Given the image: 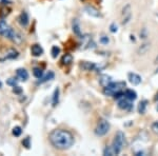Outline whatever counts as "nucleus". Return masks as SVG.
I'll list each match as a JSON object with an SVG mask.
<instances>
[{"instance_id":"nucleus-1","label":"nucleus","mask_w":158,"mask_h":156,"mask_svg":"<svg viewBox=\"0 0 158 156\" xmlns=\"http://www.w3.org/2000/svg\"><path fill=\"white\" fill-rule=\"evenodd\" d=\"M49 139L52 146L59 150H68L74 144L75 141L72 133L63 129H57V130L52 131Z\"/></svg>"},{"instance_id":"nucleus-2","label":"nucleus","mask_w":158,"mask_h":156,"mask_svg":"<svg viewBox=\"0 0 158 156\" xmlns=\"http://www.w3.org/2000/svg\"><path fill=\"white\" fill-rule=\"evenodd\" d=\"M124 144H126V136H124V133L121 132V131H118V132L116 133V135H115L112 146H111L113 151H114L115 155H118L119 153L121 152Z\"/></svg>"},{"instance_id":"nucleus-3","label":"nucleus","mask_w":158,"mask_h":156,"mask_svg":"<svg viewBox=\"0 0 158 156\" xmlns=\"http://www.w3.org/2000/svg\"><path fill=\"white\" fill-rule=\"evenodd\" d=\"M126 88V82H111L108 86L103 88V94L106 96H113L115 93L120 92Z\"/></svg>"},{"instance_id":"nucleus-4","label":"nucleus","mask_w":158,"mask_h":156,"mask_svg":"<svg viewBox=\"0 0 158 156\" xmlns=\"http://www.w3.org/2000/svg\"><path fill=\"white\" fill-rule=\"evenodd\" d=\"M109 130H110V124L108 120L100 119L96 126V129H95V134L97 136H104L109 132Z\"/></svg>"},{"instance_id":"nucleus-5","label":"nucleus","mask_w":158,"mask_h":156,"mask_svg":"<svg viewBox=\"0 0 158 156\" xmlns=\"http://www.w3.org/2000/svg\"><path fill=\"white\" fill-rule=\"evenodd\" d=\"M15 31H13L12 29L10 28L8 23H6L4 20H0V35L3 37H6V38H10L12 40V38L15 35Z\"/></svg>"},{"instance_id":"nucleus-6","label":"nucleus","mask_w":158,"mask_h":156,"mask_svg":"<svg viewBox=\"0 0 158 156\" xmlns=\"http://www.w3.org/2000/svg\"><path fill=\"white\" fill-rule=\"evenodd\" d=\"M131 18H132V8H131V4H126L121 11V23L123 25L128 24Z\"/></svg>"},{"instance_id":"nucleus-7","label":"nucleus","mask_w":158,"mask_h":156,"mask_svg":"<svg viewBox=\"0 0 158 156\" xmlns=\"http://www.w3.org/2000/svg\"><path fill=\"white\" fill-rule=\"evenodd\" d=\"M103 66H99L98 64L94 63V62H89V61H82L80 63V69L83 71H100Z\"/></svg>"},{"instance_id":"nucleus-8","label":"nucleus","mask_w":158,"mask_h":156,"mask_svg":"<svg viewBox=\"0 0 158 156\" xmlns=\"http://www.w3.org/2000/svg\"><path fill=\"white\" fill-rule=\"evenodd\" d=\"M118 107L121 110H124V111H131L133 108V104H132V101L129 100L128 98L126 97H121V99L118 100Z\"/></svg>"},{"instance_id":"nucleus-9","label":"nucleus","mask_w":158,"mask_h":156,"mask_svg":"<svg viewBox=\"0 0 158 156\" xmlns=\"http://www.w3.org/2000/svg\"><path fill=\"white\" fill-rule=\"evenodd\" d=\"M84 11H86V13L88 15H90V16H92V17H95V18L101 17V13L99 12L98 8H94V6H92V5L86 6V8H84Z\"/></svg>"},{"instance_id":"nucleus-10","label":"nucleus","mask_w":158,"mask_h":156,"mask_svg":"<svg viewBox=\"0 0 158 156\" xmlns=\"http://www.w3.org/2000/svg\"><path fill=\"white\" fill-rule=\"evenodd\" d=\"M128 79L133 86H138V84L141 83V77L139 76L136 73H129L128 74Z\"/></svg>"},{"instance_id":"nucleus-11","label":"nucleus","mask_w":158,"mask_h":156,"mask_svg":"<svg viewBox=\"0 0 158 156\" xmlns=\"http://www.w3.org/2000/svg\"><path fill=\"white\" fill-rule=\"evenodd\" d=\"M31 53H32L33 56L35 57H39L43 54V49L41 48L40 44H33L32 48H31Z\"/></svg>"},{"instance_id":"nucleus-12","label":"nucleus","mask_w":158,"mask_h":156,"mask_svg":"<svg viewBox=\"0 0 158 156\" xmlns=\"http://www.w3.org/2000/svg\"><path fill=\"white\" fill-rule=\"evenodd\" d=\"M113 80H112V77L111 76H109V75H101L99 78V82H100V84H101L103 88H106V86H108L109 84L112 82Z\"/></svg>"},{"instance_id":"nucleus-13","label":"nucleus","mask_w":158,"mask_h":156,"mask_svg":"<svg viewBox=\"0 0 158 156\" xmlns=\"http://www.w3.org/2000/svg\"><path fill=\"white\" fill-rule=\"evenodd\" d=\"M18 21H19V23L21 24L22 26H26V25H28L29 21H30L28 13H26V12H22L21 14H20V16L18 17Z\"/></svg>"},{"instance_id":"nucleus-14","label":"nucleus","mask_w":158,"mask_h":156,"mask_svg":"<svg viewBox=\"0 0 158 156\" xmlns=\"http://www.w3.org/2000/svg\"><path fill=\"white\" fill-rule=\"evenodd\" d=\"M150 48H151V43H150V42H144V43H142L141 46H140L138 48V50H137V53H138V55H144L149 50H150Z\"/></svg>"},{"instance_id":"nucleus-15","label":"nucleus","mask_w":158,"mask_h":156,"mask_svg":"<svg viewBox=\"0 0 158 156\" xmlns=\"http://www.w3.org/2000/svg\"><path fill=\"white\" fill-rule=\"evenodd\" d=\"M18 56H19V53L17 52L16 50H14V49H11V50L8 51V53L5 54L4 58H2L1 60H5V59H15V58H17Z\"/></svg>"},{"instance_id":"nucleus-16","label":"nucleus","mask_w":158,"mask_h":156,"mask_svg":"<svg viewBox=\"0 0 158 156\" xmlns=\"http://www.w3.org/2000/svg\"><path fill=\"white\" fill-rule=\"evenodd\" d=\"M17 76H18L19 79L22 80V81H26L29 78V73L25 69H18V70H17Z\"/></svg>"},{"instance_id":"nucleus-17","label":"nucleus","mask_w":158,"mask_h":156,"mask_svg":"<svg viewBox=\"0 0 158 156\" xmlns=\"http://www.w3.org/2000/svg\"><path fill=\"white\" fill-rule=\"evenodd\" d=\"M124 97L128 98V99L131 100V101H134V100H136V98H137V94L135 91L129 89V90L124 91Z\"/></svg>"},{"instance_id":"nucleus-18","label":"nucleus","mask_w":158,"mask_h":156,"mask_svg":"<svg viewBox=\"0 0 158 156\" xmlns=\"http://www.w3.org/2000/svg\"><path fill=\"white\" fill-rule=\"evenodd\" d=\"M73 32L77 35V36L81 37V30H80V23L77 19H74L73 21Z\"/></svg>"},{"instance_id":"nucleus-19","label":"nucleus","mask_w":158,"mask_h":156,"mask_svg":"<svg viewBox=\"0 0 158 156\" xmlns=\"http://www.w3.org/2000/svg\"><path fill=\"white\" fill-rule=\"evenodd\" d=\"M73 62V56L71 54H64L61 58V63L63 66H69Z\"/></svg>"},{"instance_id":"nucleus-20","label":"nucleus","mask_w":158,"mask_h":156,"mask_svg":"<svg viewBox=\"0 0 158 156\" xmlns=\"http://www.w3.org/2000/svg\"><path fill=\"white\" fill-rule=\"evenodd\" d=\"M59 93H60V91H59V89L57 88L56 90L54 91V94H53V100H52L53 107H56L57 104H58V102H59Z\"/></svg>"},{"instance_id":"nucleus-21","label":"nucleus","mask_w":158,"mask_h":156,"mask_svg":"<svg viewBox=\"0 0 158 156\" xmlns=\"http://www.w3.org/2000/svg\"><path fill=\"white\" fill-rule=\"evenodd\" d=\"M55 74L54 72H52V71H49V73L45 75L44 77L40 78L39 79V83H42V82H45V81H49V80H52L53 78H54Z\"/></svg>"},{"instance_id":"nucleus-22","label":"nucleus","mask_w":158,"mask_h":156,"mask_svg":"<svg viewBox=\"0 0 158 156\" xmlns=\"http://www.w3.org/2000/svg\"><path fill=\"white\" fill-rule=\"evenodd\" d=\"M146 104H148V101H146V100H141V101L139 102L138 113H140V114H144V113H146Z\"/></svg>"},{"instance_id":"nucleus-23","label":"nucleus","mask_w":158,"mask_h":156,"mask_svg":"<svg viewBox=\"0 0 158 156\" xmlns=\"http://www.w3.org/2000/svg\"><path fill=\"white\" fill-rule=\"evenodd\" d=\"M33 74H34V76L36 77L37 79H40V78L43 77V71H42V69H40V68H34Z\"/></svg>"},{"instance_id":"nucleus-24","label":"nucleus","mask_w":158,"mask_h":156,"mask_svg":"<svg viewBox=\"0 0 158 156\" xmlns=\"http://www.w3.org/2000/svg\"><path fill=\"white\" fill-rule=\"evenodd\" d=\"M59 53H60V48H58L57 46H54L52 48V50H51V54H52L53 58H56L59 55Z\"/></svg>"},{"instance_id":"nucleus-25","label":"nucleus","mask_w":158,"mask_h":156,"mask_svg":"<svg viewBox=\"0 0 158 156\" xmlns=\"http://www.w3.org/2000/svg\"><path fill=\"white\" fill-rule=\"evenodd\" d=\"M103 155H106V156L115 155V153H114V151H113L112 147H106V148L103 150Z\"/></svg>"},{"instance_id":"nucleus-26","label":"nucleus","mask_w":158,"mask_h":156,"mask_svg":"<svg viewBox=\"0 0 158 156\" xmlns=\"http://www.w3.org/2000/svg\"><path fill=\"white\" fill-rule=\"evenodd\" d=\"M22 133V129L20 128V127H15L14 129H13V135L16 137H19L20 135H21Z\"/></svg>"},{"instance_id":"nucleus-27","label":"nucleus","mask_w":158,"mask_h":156,"mask_svg":"<svg viewBox=\"0 0 158 156\" xmlns=\"http://www.w3.org/2000/svg\"><path fill=\"white\" fill-rule=\"evenodd\" d=\"M22 144H23V146L25 147L26 149H30V147H31V138L30 137L24 138V139L22 140Z\"/></svg>"},{"instance_id":"nucleus-28","label":"nucleus","mask_w":158,"mask_h":156,"mask_svg":"<svg viewBox=\"0 0 158 156\" xmlns=\"http://www.w3.org/2000/svg\"><path fill=\"white\" fill-rule=\"evenodd\" d=\"M6 83H8V86H17V80L15 79V78H10V79H8V81H6Z\"/></svg>"},{"instance_id":"nucleus-29","label":"nucleus","mask_w":158,"mask_h":156,"mask_svg":"<svg viewBox=\"0 0 158 156\" xmlns=\"http://www.w3.org/2000/svg\"><path fill=\"white\" fill-rule=\"evenodd\" d=\"M100 42H101L102 44H108L109 42H110V39L106 36H101L100 37Z\"/></svg>"},{"instance_id":"nucleus-30","label":"nucleus","mask_w":158,"mask_h":156,"mask_svg":"<svg viewBox=\"0 0 158 156\" xmlns=\"http://www.w3.org/2000/svg\"><path fill=\"white\" fill-rule=\"evenodd\" d=\"M110 31L112 33H116L117 31H118V28H117V25H116V23H112L110 25Z\"/></svg>"},{"instance_id":"nucleus-31","label":"nucleus","mask_w":158,"mask_h":156,"mask_svg":"<svg viewBox=\"0 0 158 156\" xmlns=\"http://www.w3.org/2000/svg\"><path fill=\"white\" fill-rule=\"evenodd\" d=\"M13 92H14L15 94H21V93H22V89L20 88V86H15L14 89H13Z\"/></svg>"},{"instance_id":"nucleus-32","label":"nucleus","mask_w":158,"mask_h":156,"mask_svg":"<svg viewBox=\"0 0 158 156\" xmlns=\"http://www.w3.org/2000/svg\"><path fill=\"white\" fill-rule=\"evenodd\" d=\"M152 130H153V132H154L155 134L158 135V121L154 122V124H152Z\"/></svg>"},{"instance_id":"nucleus-33","label":"nucleus","mask_w":158,"mask_h":156,"mask_svg":"<svg viewBox=\"0 0 158 156\" xmlns=\"http://www.w3.org/2000/svg\"><path fill=\"white\" fill-rule=\"evenodd\" d=\"M1 12H2V13H0V17H1V18H3V17H5L6 15L8 14V10H5V8H2Z\"/></svg>"},{"instance_id":"nucleus-34","label":"nucleus","mask_w":158,"mask_h":156,"mask_svg":"<svg viewBox=\"0 0 158 156\" xmlns=\"http://www.w3.org/2000/svg\"><path fill=\"white\" fill-rule=\"evenodd\" d=\"M154 63H155V64H158V55H157V57H156V58H155Z\"/></svg>"},{"instance_id":"nucleus-35","label":"nucleus","mask_w":158,"mask_h":156,"mask_svg":"<svg viewBox=\"0 0 158 156\" xmlns=\"http://www.w3.org/2000/svg\"><path fill=\"white\" fill-rule=\"evenodd\" d=\"M155 100H158V93L156 94V96H155Z\"/></svg>"},{"instance_id":"nucleus-36","label":"nucleus","mask_w":158,"mask_h":156,"mask_svg":"<svg viewBox=\"0 0 158 156\" xmlns=\"http://www.w3.org/2000/svg\"><path fill=\"white\" fill-rule=\"evenodd\" d=\"M156 110L158 111V104H157V107H156Z\"/></svg>"},{"instance_id":"nucleus-37","label":"nucleus","mask_w":158,"mask_h":156,"mask_svg":"<svg viewBox=\"0 0 158 156\" xmlns=\"http://www.w3.org/2000/svg\"><path fill=\"white\" fill-rule=\"evenodd\" d=\"M0 88H1V82H0Z\"/></svg>"}]
</instances>
